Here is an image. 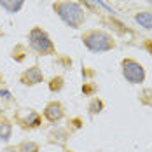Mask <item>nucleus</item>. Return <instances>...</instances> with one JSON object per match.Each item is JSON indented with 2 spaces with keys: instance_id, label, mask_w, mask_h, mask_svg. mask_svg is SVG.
Wrapping results in <instances>:
<instances>
[{
  "instance_id": "1",
  "label": "nucleus",
  "mask_w": 152,
  "mask_h": 152,
  "mask_svg": "<svg viewBox=\"0 0 152 152\" xmlns=\"http://www.w3.org/2000/svg\"><path fill=\"white\" fill-rule=\"evenodd\" d=\"M53 9L58 14V18H60L66 26H70V28H75L77 30L86 21V12H84L82 5H79L77 2L60 0V2H54L53 4Z\"/></svg>"
},
{
  "instance_id": "2",
  "label": "nucleus",
  "mask_w": 152,
  "mask_h": 152,
  "mask_svg": "<svg viewBox=\"0 0 152 152\" xmlns=\"http://www.w3.org/2000/svg\"><path fill=\"white\" fill-rule=\"evenodd\" d=\"M82 44L91 53H107L115 47V40L103 30H89L82 35Z\"/></svg>"
},
{
  "instance_id": "3",
  "label": "nucleus",
  "mask_w": 152,
  "mask_h": 152,
  "mask_svg": "<svg viewBox=\"0 0 152 152\" xmlns=\"http://www.w3.org/2000/svg\"><path fill=\"white\" fill-rule=\"evenodd\" d=\"M28 44H30V47L37 54H42V56H51L56 51L51 37L40 26H33L30 30V33H28Z\"/></svg>"
},
{
  "instance_id": "4",
  "label": "nucleus",
  "mask_w": 152,
  "mask_h": 152,
  "mask_svg": "<svg viewBox=\"0 0 152 152\" xmlns=\"http://www.w3.org/2000/svg\"><path fill=\"white\" fill-rule=\"evenodd\" d=\"M121 72H122V77L129 84H142L145 80V68L137 60L124 58L121 61Z\"/></svg>"
},
{
  "instance_id": "5",
  "label": "nucleus",
  "mask_w": 152,
  "mask_h": 152,
  "mask_svg": "<svg viewBox=\"0 0 152 152\" xmlns=\"http://www.w3.org/2000/svg\"><path fill=\"white\" fill-rule=\"evenodd\" d=\"M19 80H21V84H25V86H37V84H40V82L44 80V74H42L40 66L33 65V66L26 68V70L21 74Z\"/></svg>"
},
{
  "instance_id": "6",
  "label": "nucleus",
  "mask_w": 152,
  "mask_h": 152,
  "mask_svg": "<svg viewBox=\"0 0 152 152\" xmlns=\"http://www.w3.org/2000/svg\"><path fill=\"white\" fill-rule=\"evenodd\" d=\"M44 117L53 124L60 122L65 117V107L61 105L60 102H49L44 108Z\"/></svg>"
},
{
  "instance_id": "7",
  "label": "nucleus",
  "mask_w": 152,
  "mask_h": 152,
  "mask_svg": "<svg viewBox=\"0 0 152 152\" xmlns=\"http://www.w3.org/2000/svg\"><path fill=\"white\" fill-rule=\"evenodd\" d=\"M18 122H19L21 128H25V129H35V128L40 126L42 119H40V115H39L35 110L28 108L25 115H18Z\"/></svg>"
},
{
  "instance_id": "8",
  "label": "nucleus",
  "mask_w": 152,
  "mask_h": 152,
  "mask_svg": "<svg viewBox=\"0 0 152 152\" xmlns=\"http://www.w3.org/2000/svg\"><path fill=\"white\" fill-rule=\"evenodd\" d=\"M23 5H25V0H0V7L4 11H7L9 14L19 12Z\"/></svg>"
},
{
  "instance_id": "9",
  "label": "nucleus",
  "mask_w": 152,
  "mask_h": 152,
  "mask_svg": "<svg viewBox=\"0 0 152 152\" xmlns=\"http://www.w3.org/2000/svg\"><path fill=\"white\" fill-rule=\"evenodd\" d=\"M135 21L142 28L145 30H152V12L151 11H140L135 14Z\"/></svg>"
},
{
  "instance_id": "10",
  "label": "nucleus",
  "mask_w": 152,
  "mask_h": 152,
  "mask_svg": "<svg viewBox=\"0 0 152 152\" xmlns=\"http://www.w3.org/2000/svg\"><path fill=\"white\" fill-rule=\"evenodd\" d=\"M49 138H51V142H56L60 145H65L66 143V138H68V131L63 129V128H56V129H53L49 133Z\"/></svg>"
},
{
  "instance_id": "11",
  "label": "nucleus",
  "mask_w": 152,
  "mask_h": 152,
  "mask_svg": "<svg viewBox=\"0 0 152 152\" xmlns=\"http://www.w3.org/2000/svg\"><path fill=\"white\" fill-rule=\"evenodd\" d=\"M12 137V124L7 119L0 121V142H9V138Z\"/></svg>"
},
{
  "instance_id": "12",
  "label": "nucleus",
  "mask_w": 152,
  "mask_h": 152,
  "mask_svg": "<svg viewBox=\"0 0 152 152\" xmlns=\"http://www.w3.org/2000/svg\"><path fill=\"white\" fill-rule=\"evenodd\" d=\"M103 108H105V103L100 98H91V102L88 105V112H89V115H96V114H102Z\"/></svg>"
},
{
  "instance_id": "13",
  "label": "nucleus",
  "mask_w": 152,
  "mask_h": 152,
  "mask_svg": "<svg viewBox=\"0 0 152 152\" xmlns=\"http://www.w3.org/2000/svg\"><path fill=\"white\" fill-rule=\"evenodd\" d=\"M39 151H40L39 143H35V142H31V140L21 142L19 147H18V152H39Z\"/></svg>"
},
{
  "instance_id": "14",
  "label": "nucleus",
  "mask_w": 152,
  "mask_h": 152,
  "mask_svg": "<svg viewBox=\"0 0 152 152\" xmlns=\"http://www.w3.org/2000/svg\"><path fill=\"white\" fill-rule=\"evenodd\" d=\"M63 84H65V82H63V77H60V75L53 77V79L49 80V89L53 93H60L61 89H63Z\"/></svg>"
},
{
  "instance_id": "15",
  "label": "nucleus",
  "mask_w": 152,
  "mask_h": 152,
  "mask_svg": "<svg viewBox=\"0 0 152 152\" xmlns=\"http://www.w3.org/2000/svg\"><path fill=\"white\" fill-rule=\"evenodd\" d=\"M138 96H140V102H142L143 105L152 107V89H143Z\"/></svg>"
},
{
  "instance_id": "16",
  "label": "nucleus",
  "mask_w": 152,
  "mask_h": 152,
  "mask_svg": "<svg viewBox=\"0 0 152 152\" xmlns=\"http://www.w3.org/2000/svg\"><path fill=\"white\" fill-rule=\"evenodd\" d=\"M98 91V86L94 84V82H84V86H82V93L86 94V96H94V93Z\"/></svg>"
},
{
  "instance_id": "17",
  "label": "nucleus",
  "mask_w": 152,
  "mask_h": 152,
  "mask_svg": "<svg viewBox=\"0 0 152 152\" xmlns=\"http://www.w3.org/2000/svg\"><path fill=\"white\" fill-rule=\"evenodd\" d=\"M12 58H14L16 61H23L25 60V54H23V46H18L12 51Z\"/></svg>"
},
{
  "instance_id": "18",
  "label": "nucleus",
  "mask_w": 152,
  "mask_h": 152,
  "mask_svg": "<svg viewBox=\"0 0 152 152\" xmlns=\"http://www.w3.org/2000/svg\"><path fill=\"white\" fill-rule=\"evenodd\" d=\"M145 49H147V53L152 56V40H145Z\"/></svg>"
},
{
  "instance_id": "19",
  "label": "nucleus",
  "mask_w": 152,
  "mask_h": 152,
  "mask_svg": "<svg viewBox=\"0 0 152 152\" xmlns=\"http://www.w3.org/2000/svg\"><path fill=\"white\" fill-rule=\"evenodd\" d=\"M2 152H18V147H11V145H9V147H5Z\"/></svg>"
},
{
  "instance_id": "20",
  "label": "nucleus",
  "mask_w": 152,
  "mask_h": 152,
  "mask_svg": "<svg viewBox=\"0 0 152 152\" xmlns=\"http://www.w3.org/2000/svg\"><path fill=\"white\" fill-rule=\"evenodd\" d=\"M145 2H149V4H152V0H145Z\"/></svg>"
},
{
  "instance_id": "21",
  "label": "nucleus",
  "mask_w": 152,
  "mask_h": 152,
  "mask_svg": "<svg viewBox=\"0 0 152 152\" xmlns=\"http://www.w3.org/2000/svg\"><path fill=\"white\" fill-rule=\"evenodd\" d=\"M0 84H2V75H0Z\"/></svg>"
}]
</instances>
